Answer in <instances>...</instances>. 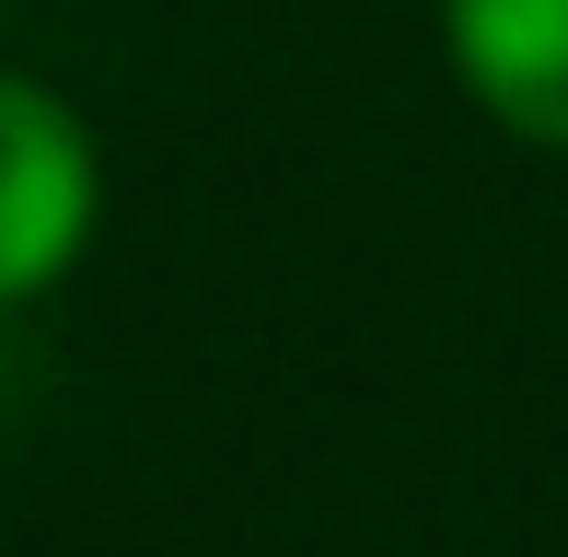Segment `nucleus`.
<instances>
[{"label": "nucleus", "instance_id": "obj_1", "mask_svg": "<svg viewBox=\"0 0 568 557\" xmlns=\"http://www.w3.org/2000/svg\"><path fill=\"white\" fill-rule=\"evenodd\" d=\"M93 129L47 82L0 70V302H36L47 278L93 244Z\"/></svg>", "mask_w": 568, "mask_h": 557}, {"label": "nucleus", "instance_id": "obj_2", "mask_svg": "<svg viewBox=\"0 0 568 557\" xmlns=\"http://www.w3.org/2000/svg\"><path fill=\"white\" fill-rule=\"evenodd\" d=\"M442 36L499 129L568 151V0H442Z\"/></svg>", "mask_w": 568, "mask_h": 557}]
</instances>
